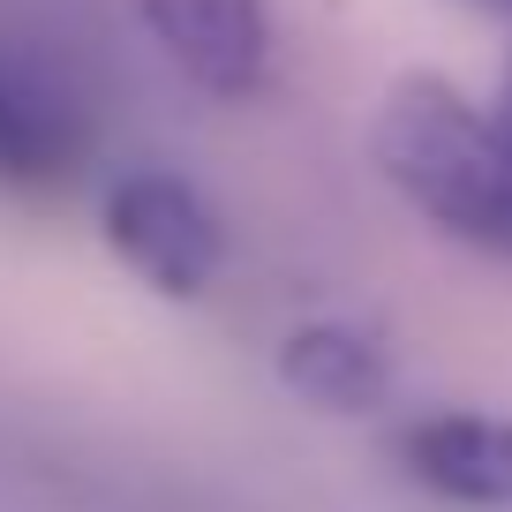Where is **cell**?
Masks as SVG:
<instances>
[{"label": "cell", "instance_id": "cell-1", "mask_svg": "<svg viewBox=\"0 0 512 512\" xmlns=\"http://www.w3.org/2000/svg\"><path fill=\"white\" fill-rule=\"evenodd\" d=\"M377 174L467 249L512 256V136L445 76H400L369 121Z\"/></svg>", "mask_w": 512, "mask_h": 512}, {"label": "cell", "instance_id": "cell-2", "mask_svg": "<svg viewBox=\"0 0 512 512\" xmlns=\"http://www.w3.org/2000/svg\"><path fill=\"white\" fill-rule=\"evenodd\" d=\"M98 226H106L113 256L128 272L144 287L174 294V302H196L226 264V234L211 219V204L181 174H159V166H136V174L113 181L106 204H98Z\"/></svg>", "mask_w": 512, "mask_h": 512}, {"label": "cell", "instance_id": "cell-3", "mask_svg": "<svg viewBox=\"0 0 512 512\" xmlns=\"http://www.w3.org/2000/svg\"><path fill=\"white\" fill-rule=\"evenodd\" d=\"M144 31L204 98H249L272 68L264 0H136Z\"/></svg>", "mask_w": 512, "mask_h": 512}, {"label": "cell", "instance_id": "cell-4", "mask_svg": "<svg viewBox=\"0 0 512 512\" xmlns=\"http://www.w3.org/2000/svg\"><path fill=\"white\" fill-rule=\"evenodd\" d=\"M392 460L422 482V490L452 497V505L512 512V422L497 415H422L392 430Z\"/></svg>", "mask_w": 512, "mask_h": 512}, {"label": "cell", "instance_id": "cell-5", "mask_svg": "<svg viewBox=\"0 0 512 512\" xmlns=\"http://www.w3.org/2000/svg\"><path fill=\"white\" fill-rule=\"evenodd\" d=\"M279 377H287V392H302L324 415H369V407L392 400V362H384L377 332L339 324V317L302 324L279 347Z\"/></svg>", "mask_w": 512, "mask_h": 512}, {"label": "cell", "instance_id": "cell-6", "mask_svg": "<svg viewBox=\"0 0 512 512\" xmlns=\"http://www.w3.org/2000/svg\"><path fill=\"white\" fill-rule=\"evenodd\" d=\"M53 166H61V144H53L46 113H31V98L0 76V181L31 189V181H46Z\"/></svg>", "mask_w": 512, "mask_h": 512}, {"label": "cell", "instance_id": "cell-7", "mask_svg": "<svg viewBox=\"0 0 512 512\" xmlns=\"http://www.w3.org/2000/svg\"><path fill=\"white\" fill-rule=\"evenodd\" d=\"M490 113L505 121V136H512V61H505V76H497V106H490Z\"/></svg>", "mask_w": 512, "mask_h": 512}, {"label": "cell", "instance_id": "cell-8", "mask_svg": "<svg viewBox=\"0 0 512 512\" xmlns=\"http://www.w3.org/2000/svg\"><path fill=\"white\" fill-rule=\"evenodd\" d=\"M475 8H490V16H505V23H512V0H475Z\"/></svg>", "mask_w": 512, "mask_h": 512}]
</instances>
